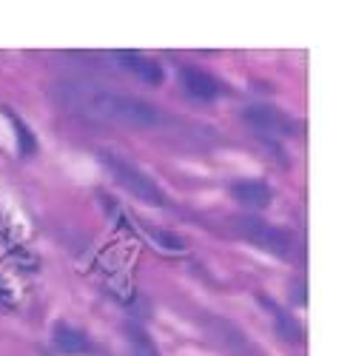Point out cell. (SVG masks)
<instances>
[{"instance_id":"8","label":"cell","mask_w":353,"mask_h":356,"mask_svg":"<svg viewBox=\"0 0 353 356\" xmlns=\"http://www.w3.org/2000/svg\"><path fill=\"white\" fill-rule=\"evenodd\" d=\"M51 342H54L57 350L66 353V356L88 353V337H85L80 328H74V325H66V322H60V325H57V328L51 331Z\"/></svg>"},{"instance_id":"1","label":"cell","mask_w":353,"mask_h":356,"mask_svg":"<svg viewBox=\"0 0 353 356\" xmlns=\"http://www.w3.org/2000/svg\"><path fill=\"white\" fill-rule=\"evenodd\" d=\"M63 106L95 123H114V126H137V129H154L163 126L165 117L157 106L145 103L140 97L111 92L103 86H85V83H69L60 92Z\"/></svg>"},{"instance_id":"10","label":"cell","mask_w":353,"mask_h":356,"mask_svg":"<svg viewBox=\"0 0 353 356\" xmlns=\"http://www.w3.org/2000/svg\"><path fill=\"white\" fill-rule=\"evenodd\" d=\"M262 305L268 308V311H274V316H277V322H279L277 328H279V334H282L285 339H299V337H302L299 322H297V319H290L282 308H277V305H274V300H265V296H262Z\"/></svg>"},{"instance_id":"2","label":"cell","mask_w":353,"mask_h":356,"mask_svg":"<svg viewBox=\"0 0 353 356\" xmlns=\"http://www.w3.org/2000/svg\"><path fill=\"white\" fill-rule=\"evenodd\" d=\"M100 163H103V168L117 180V186H123L137 200L149 202V205H157V209H163V205L168 202L165 194H163V188L151 180L149 174H142L137 165H131L129 160L117 157V154H108V152H100Z\"/></svg>"},{"instance_id":"3","label":"cell","mask_w":353,"mask_h":356,"mask_svg":"<svg viewBox=\"0 0 353 356\" xmlns=\"http://www.w3.org/2000/svg\"><path fill=\"white\" fill-rule=\"evenodd\" d=\"M233 228H237L248 243L259 245L262 251H271L277 257H290V251H293L290 236L282 228H274V225L262 222L256 217H240V220H233Z\"/></svg>"},{"instance_id":"6","label":"cell","mask_w":353,"mask_h":356,"mask_svg":"<svg viewBox=\"0 0 353 356\" xmlns=\"http://www.w3.org/2000/svg\"><path fill=\"white\" fill-rule=\"evenodd\" d=\"M114 57H117V63H120L123 69H129L131 74H137L142 83H149V86L163 83V66L157 60H151V57L137 54V51H117Z\"/></svg>"},{"instance_id":"11","label":"cell","mask_w":353,"mask_h":356,"mask_svg":"<svg viewBox=\"0 0 353 356\" xmlns=\"http://www.w3.org/2000/svg\"><path fill=\"white\" fill-rule=\"evenodd\" d=\"M151 240H154L160 248H165V251H186V248H188L180 234L165 231V228H151Z\"/></svg>"},{"instance_id":"9","label":"cell","mask_w":353,"mask_h":356,"mask_svg":"<svg viewBox=\"0 0 353 356\" xmlns=\"http://www.w3.org/2000/svg\"><path fill=\"white\" fill-rule=\"evenodd\" d=\"M9 114V120H12V129H15V134H17V152L23 154V157H32L35 152H38V137L28 131V126L20 120L17 114H12V111H6Z\"/></svg>"},{"instance_id":"4","label":"cell","mask_w":353,"mask_h":356,"mask_svg":"<svg viewBox=\"0 0 353 356\" xmlns=\"http://www.w3.org/2000/svg\"><path fill=\"white\" fill-rule=\"evenodd\" d=\"M243 117H245V123H248L251 129H256V131H262V134H271V137H277V134H293V131H297V126L290 123V117L282 114L279 108L268 106V103L248 106V108L243 111Z\"/></svg>"},{"instance_id":"5","label":"cell","mask_w":353,"mask_h":356,"mask_svg":"<svg viewBox=\"0 0 353 356\" xmlns=\"http://www.w3.org/2000/svg\"><path fill=\"white\" fill-rule=\"evenodd\" d=\"M180 80H183L186 92H188L194 100L211 103V100H217L220 92H222L220 83L214 80V74L202 72V69H197V66H183V69H180Z\"/></svg>"},{"instance_id":"7","label":"cell","mask_w":353,"mask_h":356,"mask_svg":"<svg viewBox=\"0 0 353 356\" xmlns=\"http://www.w3.org/2000/svg\"><path fill=\"white\" fill-rule=\"evenodd\" d=\"M231 194L237 202H243L245 209H268L274 200L271 186L265 180H237L231 186Z\"/></svg>"}]
</instances>
